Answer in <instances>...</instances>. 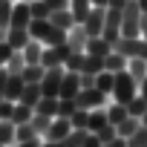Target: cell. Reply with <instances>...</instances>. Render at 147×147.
<instances>
[{
	"mask_svg": "<svg viewBox=\"0 0 147 147\" xmlns=\"http://www.w3.org/2000/svg\"><path fill=\"white\" fill-rule=\"evenodd\" d=\"M104 69H110V72H121V69H127V58L121 55V52H110L107 58H104Z\"/></svg>",
	"mask_w": 147,
	"mask_h": 147,
	"instance_id": "28",
	"label": "cell"
},
{
	"mask_svg": "<svg viewBox=\"0 0 147 147\" xmlns=\"http://www.w3.org/2000/svg\"><path fill=\"white\" fill-rule=\"evenodd\" d=\"M141 124H147V110H144V115H141Z\"/></svg>",
	"mask_w": 147,
	"mask_h": 147,
	"instance_id": "57",
	"label": "cell"
},
{
	"mask_svg": "<svg viewBox=\"0 0 147 147\" xmlns=\"http://www.w3.org/2000/svg\"><path fill=\"white\" fill-rule=\"evenodd\" d=\"M6 78H9V72H6V66H0V101L6 98Z\"/></svg>",
	"mask_w": 147,
	"mask_h": 147,
	"instance_id": "45",
	"label": "cell"
},
{
	"mask_svg": "<svg viewBox=\"0 0 147 147\" xmlns=\"http://www.w3.org/2000/svg\"><path fill=\"white\" fill-rule=\"evenodd\" d=\"M32 18H49V6H46V0H32Z\"/></svg>",
	"mask_w": 147,
	"mask_h": 147,
	"instance_id": "41",
	"label": "cell"
},
{
	"mask_svg": "<svg viewBox=\"0 0 147 147\" xmlns=\"http://www.w3.org/2000/svg\"><path fill=\"white\" fill-rule=\"evenodd\" d=\"M138 9H141V12L147 15V0H138Z\"/></svg>",
	"mask_w": 147,
	"mask_h": 147,
	"instance_id": "55",
	"label": "cell"
},
{
	"mask_svg": "<svg viewBox=\"0 0 147 147\" xmlns=\"http://www.w3.org/2000/svg\"><path fill=\"white\" fill-rule=\"evenodd\" d=\"M29 3H32V0H29Z\"/></svg>",
	"mask_w": 147,
	"mask_h": 147,
	"instance_id": "59",
	"label": "cell"
},
{
	"mask_svg": "<svg viewBox=\"0 0 147 147\" xmlns=\"http://www.w3.org/2000/svg\"><path fill=\"white\" fill-rule=\"evenodd\" d=\"M12 52H15V49H12L6 40L0 43V66H6V61H9V55H12Z\"/></svg>",
	"mask_w": 147,
	"mask_h": 147,
	"instance_id": "44",
	"label": "cell"
},
{
	"mask_svg": "<svg viewBox=\"0 0 147 147\" xmlns=\"http://www.w3.org/2000/svg\"><path fill=\"white\" fill-rule=\"evenodd\" d=\"M75 110H78L75 98H58V115H61V118H69Z\"/></svg>",
	"mask_w": 147,
	"mask_h": 147,
	"instance_id": "37",
	"label": "cell"
},
{
	"mask_svg": "<svg viewBox=\"0 0 147 147\" xmlns=\"http://www.w3.org/2000/svg\"><path fill=\"white\" fill-rule=\"evenodd\" d=\"M0 144L15 147V121H0Z\"/></svg>",
	"mask_w": 147,
	"mask_h": 147,
	"instance_id": "34",
	"label": "cell"
},
{
	"mask_svg": "<svg viewBox=\"0 0 147 147\" xmlns=\"http://www.w3.org/2000/svg\"><path fill=\"white\" fill-rule=\"evenodd\" d=\"M49 121H52V118H49V115H40V113H35V115H32V121H29V124H32V127H35V133H38V136H40V138H43V133H46V130H49Z\"/></svg>",
	"mask_w": 147,
	"mask_h": 147,
	"instance_id": "38",
	"label": "cell"
},
{
	"mask_svg": "<svg viewBox=\"0 0 147 147\" xmlns=\"http://www.w3.org/2000/svg\"><path fill=\"white\" fill-rule=\"evenodd\" d=\"M32 115H35V107H29V104H23V101H15V110H12V121H15V124L32 121Z\"/></svg>",
	"mask_w": 147,
	"mask_h": 147,
	"instance_id": "25",
	"label": "cell"
},
{
	"mask_svg": "<svg viewBox=\"0 0 147 147\" xmlns=\"http://www.w3.org/2000/svg\"><path fill=\"white\" fill-rule=\"evenodd\" d=\"M144 147H147V144H144Z\"/></svg>",
	"mask_w": 147,
	"mask_h": 147,
	"instance_id": "60",
	"label": "cell"
},
{
	"mask_svg": "<svg viewBox=\"0 0 147 147\" xmlns=\"http://www.w3.org/2000/svg\"><path fill=\"white\" fill-rule=\"evenodd\" d=\"M46 6H49V12H58V9L69 6V0H46Z\"/></svg>",
	"mask_w": 147,
	"mask_h": 147,
	"instance_id": "46",
	"label": "cell"
},
{
	"mask_svg": "<svg viewBox=\"0 0 147 147\" xmlns=\"http://www.w3.org/2000/svg\"><path fill=\"white\" fill-rule=\"evenodd\" d=\"M133 95H138V84H136V78L130 75L127 69L115 72V87H113L110 98H113V101H118V104H127Z\"/></svg>",
	"mask_w": 147,
	"mask_h": 147,
	"instance_id": "2",
	"label": "cell"
},
{
	"mask_svg": "<svg viewBox=\"0 0 147 147\" xmlns=\"http://www.w3.org/2000/svg\"><path fill=\"white\" fill-rule=\"evenodd\" d=\"M107 92H101L98 87H84L78 95H75V104L81 107V110H95V107H104L107 104Z\"/></svg>",
	"mask_w": 147,
	"mask_h": 147,
	"instance_id": "6",
	"label": "cell"
},
{
	"mask_svg": "<svg viewBox=\"0 0 147 147\" xmlns=\"http://www.w3.org/2000/svg\"><path fill=\"white\" fill-rule=\"evenodd\" d=\"M81 147H101V141H98V136L95 133H87V138H84V144Z\"/></svg>",
	"mask_w": 147,
	"mask_h": 147,
	"instance_id": "47",
	"label": "cell"
},
{
	"mask_svg": "<svg viewBox=\"0 0 147 147\" xmlns=\"http://www.w3.org/2000/svg\"><path fill=\"white\" fill-rule=\"evenodd\" d=\"M95 87L101 90V92H113V87H115V72H110V69H101L98 75H95Z\"/></svg>",
	"mask_w": 147,
	"mask_h": 147,
	"instance_id": "26",
	"label": "cell"
},
{
	"mask_svg": "<svg viewBox=\"0 0 147 147\" xmlns=\"http://www.w3.org/2000/svg\"><path fill=\"white\" fill-rule=\"evenodd\" d=\"M29 40V29H15V26H9V35H6V43L12 46V49H23V43Z\"/></svg>",
	"mask_w": 147,
	"mask_h": 147,
	"instance_id": "23",
	"label": "cell"
},
{
	"mask_svg": "<svg viewBox=\"0 0 147 147\" xmlns=\"http://www.w3.org/2000/svg\"><path fill=\"white\" fill-rule=\"evenodd\" d=\"M141 26V9H138V0H127L124 9H121V38H136Z\"/></svg>",
	"mask_w": 147,
	"mask_h": 147,
	"instance_id": "3",
	"label": "cell"
},
{
	"mask_svg": "<svg viewBox=\"0 0 147 147\" xmlns=\"http://www.w3.org/2000/svg\"><path fill=\"white\" fill-rule=\"evenodd\" d=\"M113 49L121 52L127 61H130V58H147V40H144L141 35H136V38H118V40L113 43Z\"/></svg>",
	"mask_w": 147,
	"mask_h": 147,
	"instance_id": "4",
	"label": "cell"
},
{
	"mask_svg": "<svg viewBox=\"0 0 147 147\" xmlns=\"http://www.w3.org/2000/svg\"><path fill=\"white\" fill-rule=\"evenodd\" d=\"M101 35H104L110 43H115V40L121 38V9H110V6H107V15H104V29H101Z\"/></svg>",
	"mask_w": 147,
	"mask_h": 147,
	"instance_id": "8",
	"label": "cell"
},
{
	"mask_svg": "<svg viewBox=\"0 0 147 147\" xmlns=\"http://www.w3.org/2000/svg\"><path fill=\"white\" fill-rule=\"evenodd\" d=\"M43 72H46L43 63H26L23 66V84H40Z\"/></svg>",
	"mask_w": 147,
	"mask_h": 147,
	"instance_id": "22",
	"label": "cell"
},
{
	"mask_svg": "<svg viewBox=\"0 0 147 147\" xmlns=\"http://www.w3.org/2000/svg\"><path fill=\"white\" fill-rule=\"evenodd\" d=\"M84 52H90V55H98V58H107L110 52H113V43L104 38V35H92L90 40H87V49Z\"/></svg>",
	"mask_w": 147,
	"mask_h": 147,
	"instance_id": "14",
	"label": "cell"
},
{
	"mask_svg": "<svg viewBox=\"0 0 147 147\" xmlns=\"http://www.w3.org/2000/svg\"><path fill=\"white\" fill-rule=\"evenodd\" d=\"M63 66H49L46 72H43V78H40V92L43 95H49V98H58V92H61V81H63Z\"/></svg>",
	"mask_w": 147,
	"mask_h": 147,
	"instance_id": "5",
	"label": "cell"
},
{
	"mask_svg": "<svg viewBox=\"0 0 147 147\" xmlns=\"http://www.w3.org/2000/svg\"><path fill=\"white\" fill-rule=\"evenodd\" d=\"M84 58H87V52H75V49H72V52L66 55V61H63V69H69V72H81Z\"/></svg>",
	"mask_w": 147,
	"mask_h": 147,
	"instance_id": "33",
	"label": "cell"
},
{
	"mask_svg": "<svg viewBox=\"0 0 147 147\" xmlns=\"http://www.w3.org/2000/svg\"><path fill=\"white\" fill-rule=\"evenodd\" d=\"M23 92V75H9L6 78V98L9 101H18Z\"/></svg>",
	"mask_w": 147,
	"mask_h": 147,
	"instance_id": "24",
	"label": "cell"
},
{
	"mask_svg": "<svg viewBox=\"0 0 147 147\" xmlns=\"http://www.w3.org/2000/svg\"><path fill=\"white\" fill-rule=\"evenodd\" d=\"M40 147H66V141L61 138V141H40Z\"/></svg>",
	"mask_w": 147,
	"mask_h": 147,
	"instance_id": "52",
	"label": "cell"
},
{
	"mask_svg": "<svg viewBox=\"0 0 147 147\" xmlns=\"http://www.w3.org/2000/svg\"><path fill=\"white\" fill-rule=\"evenodd\" d=\"M127 72L136 78V84H141L147 78V58H130L127 61Z\"/></svg>",
	"mask_w": 147,
	"mask_h": 147,
	"instance_id": "16",
	"label": "cell"
},
{
	"mask_svg": "<svg viewBox=\"0 0 147 147\" xmlns=\"http://www.w3.org/2000/svg\"><path fill=\"white\" fill-rule=\"evenodd\" d=\"M87 40H90V35H87V29H84L81 23H75V26L66 29V43H69V49L84 52V49H87Z\"/></svg>",
	"mask_w": 147,
	"mask_h": 147,
	"instance_id": "13",
	"label": "cell"
},
{
	"mask_svg": "<svg viewBox=\"0 0 147 147\" xmlns=\"http://www.w3.org/2000/svg\"><path fill=\"white\" fill-rule=\"evenodd\" d=\"M90 9H92V0H69V12L75 18V23H84Z\"/></svg>",
	"mask_w": 147,
	"mask_h": 147,
	"instance_id": "17",
	"label": "cell"
},
{
	"mask_svg": "<svg viewBox=\"0 0 147 147\" xmlns=\"http://www.w3.org/2000/svg\"><path fill=\"white\" fill-rule=\"evenodd\" d=\"M49 20H52L58 29H69V26H75V18H72L69 6H66V9H58V12H49Z\"/></svg>",
	"mask_w": 147,
	"mask_h": 147,
	"instance_id": "18",
	"label": "cell"
},
{
	"mask_svg": "<svg viewBox=\"0 0 147 147\" xmlns=\"http://www.w3.org/2000/svg\"><path fill=\"white\" fill-rule=\"evenodd\" d=\"M40 141H43V138H29V141H20V144H15V147H40Z\"/></svg>",
	"mask_w": 147,
	"mask_h": 147,
	"instance_id": "50",
	"label": "cell"
},
{
	"mask_svg": "<svg viewBox=\"0 0 147 147\" xmlns=\"http://www.w3.org/2000/svg\"><path fill=\"white\" fill-rule=\"evenodd\" d=\"M23 66H26L23 52H20V49H15V52L9 55V61H6V72H9V75H23Z\"/></svg>",
	"mask_w": 147,
	"mask_h": 147,
	"instance_id": "27",
	"label": "cell"
},
{
	"mask_svg": "<svg viewBox=\"0 0 147 147\" xmlns=\"http://www.w3.org/2000/svg\"><path fill=\"white\" fill-rule=\"evenodd\" d=\"M29 138H40V136L35 133V127H32L29 121H23V124H15V144H20V141H29Z\"/></svg>",
	"mask_w": 147,
	"mask_h": 147,
	"instance_id": "31",
	"label": "cell"
},
{
	"mask_svg": "<svg viewBox=\"0 0 147 147\" xmlns=\"http://www.w3.org/2000/svg\"><path fill=\"white\" fill-rule=\"evenodd\" d=\"M69 130H72L69 118H61V115H55V118L49 121V130L43 133V141H61V138H66V136H69Z\"/></svg>",
	"mask_w": 147,
	"mask_h": 147,
	"instance_id": "11",
	"label": "cell"
},
{
	"mask_svg": "<svg viewBox=\"0 0 147 147\" xmlns=\"http://www.w3.org/2000/svg\"><path fill=\"white\" fill-rule=\"evenodd\" d=\"M92 6H107V0H92Z\"/></svg>",
	"mask_w": 147,
	"mask_h": 147,
	"instance_id": "56",
	"label": "cell"
},
{
	"mask_svg": "<svg viewBox=\"0 0 147 147\" xmlns=\"http://www.w3.org/2000/svg\"><path fill=\"white\" fill-rule=\"evenodd\" d=\"M40 98H43V92H40V84H23V92H20V98H18V101H23V104L35 107Z\"/></svg>",
	"mask_w": 147,
	"mask_h": 147,
	"instance_id": "19",
	"label": "cell"
},
{
	"mask_svg": "<svg viewBox=\"0 0 147 147\" xmlns=\"http://www.w3.org/2000/svg\"><path fill=\"white\" fill-rule=\"evenodd\" d=\"M84 87H95V75H84L81 72V90Z\"/></svg>",
	"mask_w": 147,
	"mask_h": 147,
	"instance_id": "49",
	"label": "cell"
},
{
	"mask_svg": "<svg viewBox=\"0 0 147 147\" xmlns=\"http://www.w3.org/2000/svg\"><path fill=\"white\" fill-rule=\"evenodd\" d=\"M130 113H127V104H118V101H113L110 107H107V118H110V124H118V121H124Z\"/></svg>",
	"mask_w": 147,
	"mask_h": 147,
	"instance_id": "32",
	"label": "cell"
},
{
	"mask_svg": "<svg viewBox=\"0 0 147 147\" xmlns=\"http://www.w3.org/2000/svg\"><path fill=\"white\" fill-rule=\"evenodd\" d=\"M69 124H72V130H87V124H90V110H75L69 115Z\"/></svg>",
	"mask_w": 147,
	"mask_h": 147,
	"instance_id": "35",
	"label": "cell"
},
{
	"mask_svg": "<svg viewBox=\"0 0 147 147\" xmlns=\"http://www.w3.org/2000/svg\"><path fill=\"white\" fill-rule=\"evenodd\" d=\"M95 136H98V141L104 144V141H113V138H115L118 133H115V124H104V127H101V130H98Z\"/></svg>",
	"mask_w": 147,
	"mask_h": 147,
	"instance_id": "42",
	"label": "cell"
},
{
	"mask_svg": "<svg viewBox=\"0 0 147 147\" xmlns=\"http://www.w3.org/2000/svg\"><path fill=\"white\" fill-rule=\"evenodd\" d=\"M81 92V72H63V81H61V92L58 98H75Z\"/></svg>",
	"mask_w": 147,
	"mask_h": 147,
	"instance_id": "12",
	"label": "cell"
},
{
	"mask_svg": "<svg viewBox=\"0 0 147 147\" xmlns=\"http://www.w3.org/2000/svg\"><path fill=\"white\" fill-rule=\"evenodd\" d=\"M144 110H147V98H141V95H133V98L127 101V113H130V115L141 118V115H144Z\"/></svg>",
	"mask_w": 147,
	"mask_h": 147,
	"instance_id": "36",
	"label": "cell"
},
{
	"mask_svg": "<svg viewBox=\"0 0 147 147\" xmlns=\"http://www.w3.org/2000/svg\"><path fill=\"white\" fill-rule=\"evenodd\" d=\"M12 110H15V101H9V98L0 101V121H12Z\"/></svg>",
	"mask_w": 147,
	"mask_h": 147,
	"instance_id": "43",
	"label": "cell"
},
{
	"mask_svg": "<svg viewBox=\"0 0 147 147\" xmlns=\"http://www.w3.org/2000/svg\"><path fill=\"white\" fill-rule=\"evenodd\" d=\"M138 127H141V118H136V115H127L124 121H118V124H115V133H118L121 138H130V136H133Z\"/></svg>",
	"mask_w": 147,
	"mask_h": 147,
	"instance_id": "21",
	"label": "cell"
},
{
	"mask_svg": "<svg viewBox=\"0 0 147 147\" xmlns=\"http://www.w3.org/2000/svg\"><path fill=\"white\" fill-rule=\"evenodd\" d=\"M35 113L55 118V115H58V98H49V95H43V98H40L38 104H35Z\"/></svg>",
	"mask_w": 147,
	"mask_h": 147,
	"instance_id": "29",
	"label": "cell"
},
{
	"mask_svg": "<svg viewBox=\"0 0 147 147\" xmlns=\"http://www.w3.org/2000/svg\"><path fill=\"white\" fill-rule=\"evenodd\" d=\"M29 20H32V6H29V0H15L9 26H15V29H29Z\"/></svg>",
	"mask_w": 147,
	"mask_h": 147,
	"instance_id": "9",
	"label": "cell"
},
{
	"mask_svg": "<svg viewBox=\"0 0 147 147\" xmlns=\"http://www.w3.org/2000/svg\"><path fill=\"white\" fill-rule=\"evenodd\" d=\"M138 95H141V98H147V78L138 84Z\"/></svg>",
	"mask_w": 147,
	"mask_h": 147,
	"instance_id": "54",
	"label": "cell"
},
{
	"mask_svg": "<svg viewBox=\"0 0 147 147\" xmlns=\"http://www.w3.org/2000/svg\"><path fill=\"white\" fill-rule=\"evenodd\" d=\"M124 3H127V0H107L110 9H124Z\"/></svg>",
	"mask_w": 147,
	"mask_h": 147,
	"instance_id": "53",
	"label": "cell"
},
{
	"mask_svg": "<svg viewBox=\"0 0 147 147\" xmlns=\"http://www.w3.org/2000/svg\"><path fill=\"white\" fill-rule=\"evenodd\" d=\"M101 147H127V138H121V136H115L113 141H104Z\"/></svg>",
	"mask_w": 147,
	"mask_h": 147,
	"instance_id": "48",
	"label": "cell"
},
{
	"mask_svg": "<svg viewBox=\"0 0 147 147\" xmlns=\"http://www.w3.org/2000/svg\"><path fill=\"white\" fill-rule=\"evenodd\" d=\"M72 49H69V43L63 40V43H55V46H43V55H40V63L49 69V66H63V61H66V55H69Z\"/></svg>",
	"mask_w": 147,
	"mask_h": 147,
	"instance_id": "7",
	"label": "cell"
},
{
	"mask_svg": "<svg viewBox=\"0 0 147 147\" xmlns=\"http://www.w3.org/2000/svg\"><path fill=\"white\" fill-rule=\"evenodd\" d=\"M0 147H3V144H0Z\"/></svg>",
	"mask_w": 147,
	"mask_h": 147,
	"instance_id": "58",
	"label": "cell"
},
{
	"mask_svg": "<svg viewBox=\"0 0 147 147\" xmlns=\"http://www.w3.org/2000/svg\"><path fill=\"white\" fill-rule=\"evenodd\" d=\"M23 61L26 63H40V55H43V43L40 40H35V38H29L26 43H23Z\"/></svg>",
	"mask_w": 147,
	"mask_h": 147,
	"instance_id": "15",
	"label": "cell"
},
{
	"mask_svg": "<svg viewBox=\"0 0 147 147\" xmlns=\"http://www.w3.org/2000/svg\"><path fill=\"white\" fill-rule=\"evenodd\" d=\"M138 35L147 40V15H144V12H141V26H138Z\"/></svg>",
	"mask_w": 147,
	"mask_h": 147,
	"instance_id": "51",
	"label": "cell"
},
{
	"mask_svg": "<svg viewBox=\"0 0 147 147\" xmlns=\"http://www.w3.org/2000/svg\"><path fill=\"white\" fill-rule=\"evenodd\" d=\"M147 144V124H141L130 138H127V147H144Z\"/></svg>",
	"mask_w": 147,
	"mask_h": 147,
	"instance_id": "39",
	"label": "cell"
},
{
	"mask_svg": "<svg viewBox=\"0 0 147 147\" xmlns=\"http://www.w3.org/2000/svg\"><path fill=\"white\" fill-rule=\"evenodd\" d=\"M12 6H15V0H0V26H9V20H12Z\"/></svg>",
	"mask_w": 147,
	"mask_h": 147,
	"instance_id": "40",
	"label": "cell"
},
{
	"mask_svg": "<svg viewBox=\"0 0 147 147\" xmlns=\"http://www.w3.org/2000/svg\"><path fill=\"white\" fill-rule=\"evenodd\" d=\"M29 38L40 40L43 46H55L66 40V29H58L49 18H32L29 20Z\"/></svg>",
	"mask_w": 147,
	"mask_h": 147,
	"instance_id": "1",
	"label": "cell"
},
{
	"mask_svg": "<svg viewBox=\"0 0 147 147\" xmlns=\"http://www.w3.org/2000/svg\"><path fill=\"white\" fill-rule=\"evenodd\" d=\"M104 15H107V6H92V9H90L87 20L81 23L90 38H92V35H101V29H104Z\"/></svg>",
	"mask_w": 147,
	"mask_h": 147,
	"instance_id": "10",
	"label": "cell"
},
{
	"mask_svg": "<svg viewBox=\"0 0 147 147\" xmlns=\"http://www.w3.org/2000/svg\"><path fill=\"white\" fill-rule=\"evenodd\" d=\"M101 69H104V58H98V55H90V52H87L81 72H84V75H98Z\"/></svg>",
	"mask_w": 147,
	"mask_h": 147,
	"instance_id": "30",
	"label": "cell"
},
{
	"mask_svg": "<svg viewBox=\"0 0 147 147\" xmlns=\"http://www.w3.org/2000/svg\"><path fill=\"white\" fill-rule=\"evenodd\" d=\"M104 124H110V118H107V110H104V107H95V110H90V124H87V130H90V133H98Z\"/></svg>",
	"mask_w": 147,
	"mask_h": 147,
	"instance_id": "20",
	"label": "cell"
}]
</instances>
